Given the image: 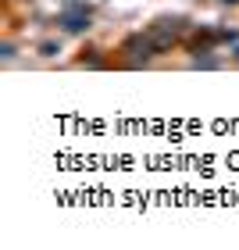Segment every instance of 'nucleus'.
Segmentation results:
<instances>
[{
  "label": "nucleus",
  "instance_id": "2",
  "mask_svg": "<svg viewBox=\"0 0 239 250\" xmlns=\"http://www.w3.org/2000/svg\"><path fill=\"white\" fill-rule=\"evenodd\" d=\"M154 40H150V32L146 36H132V40H125V47H121V54H129V61L132 64H139V61H146V58H154Z\"/></svg>",
  "mask_w": 239,
  "mask_h": 250
},
{
  "label": "nucleus",
  "instance_id": "4",
  "mask_svg": "<svg viewBox=\"0 0 239 250\" xmlns=\"http://www.w3.org/2000/svg\"><path fill=\"white\" fill-rule=\"evenodd\" d=\"M236 58H239V47H236Z\"/></svg>",
  "mask_w": 239,
  "mask_h": 250
},
{
  "label": "nucleus",
  "instance_id": "3",
  "mask_svg": "<svg viewBox=\"0 0 239 250\" xmlns=\"http://www.w3.org/2000/svg\"><path fill=\"white\" fill-rule=\"evenodd\" d=\"M225 4H239V0H225Z\"/></svg>",
  "mask_w": 239,
  "mask_h": 250
},
{
  "label": "nucleus",
  "instance_id": "1",
  "mask_svg": "<svg viewBox=\"0 0 239 250\" xmlns=\"http://www.w3.org/2000/svg\"><path fill=\"white\" fill-rule=\"evenodd\" d=\"M179 32H182V21L164 18V21H157V25L150 29V40H154V47H157V50H164V47H172V43L179 40Z\"/></svg>",
  "mask_w": 239,
  "mask_h": 250
}]
</instances>
